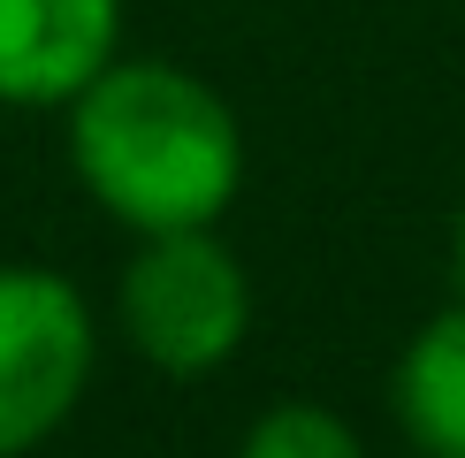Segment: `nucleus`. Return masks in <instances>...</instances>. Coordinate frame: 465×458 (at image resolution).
Segmentation results:
<instances>
[{"mask_svg":"<svg viewBox=\"0 0 465 458\" xmlns=\"http://www.w3.org/2000/svg\"><path fill=\"white\" fill-rule=\"evenodd\" d=\"M397 428L412 435V451L428 458H465V291L412 329L390 374Z\"/></svg>","mask_w":465,"mask_h":458,"instance_id":"5","label":"nucleus"},{"mask_svg":"<svg viewBox=\"0 0 465 458\" xmlns=\"http://www.w3.org/2000/svg\"><path fill=\"white\" fill-rule=\"evenodd\" d=\"M450 275H458V291H465V214H458V237H450Z\"/></svg>","mask_w":465,"mask_h":458,"instance_id":"7","label":"nucleus"},{"mask_svg":"<svg viewBox=\"0 0 465 458\" xmlns=\"http://www.w3.org/2000/svg\"><path fill=\"white\" fill-rule=\"evenodd\" d=\"M92 382L84 291L54 267H0V458L38 451Z\"/></svg>","mask_w":465,"mask_h":458,"instance_id":"3","label":"nucleus"},{"mask_svg":"<svg viewBox=\"0 0 465 458\" xmlns=\"http://www.w3.org/2000/svg\"><path fill=\"white\" fill-rule=\"evenodd\" d=\"M69 168L123 229H214L244 184L237 107L176 62H114L69 100Z\"/></svg>","mask_w":465,"mask_h":458,"instance_id":"1","label":"nucleus"},{"mask_svg":"<svg viewBox=\"0 0 465 458\" xmlns=\"http://www.w3.org/2000/svg\"><path fill=\"white\" fill-rule=\"evenodd\" d=\"M123 336L168 382H199L237 359L252 336V275L214 229H153L114 291Z\"/></svg>","mask_w":465,"mask_h":458,"instance_id":"2","label":"nucleus"},{"mask_svg":"<svg viewBox=\"0 0 465 458\" xmlns=\"http://www.w3.org/2000/svg\"><path fill=\"white\" fill-rule=\"evenodd\" d=\"M237 458H366V443L343 413L313 405V397H282L244 428Z\"/></svg>","mask_w":465,"mask_h":458,"instance_id":"6","label":"nucleus"},{"mask_svg":"<svg viewBox=\"0 0 465 458\" xmlns=\"http://www.w3.org/2000/svg\"><path fill=\"white\" fill-rule=\"evenodd\" d=\"M123 46V0H0V100L69 107Z\"/></svg>","mask_w":465,"mask_h":458,"instance_id":"4","label":"nucleus"},{"mask_svg":"<svg viewBox=\"0 0 465 458\" xmlns=\"http://www.w3.org/2000/svg\"><path fill=\"white\" fill-rule=\"evenodd\" d=\"M420 458H428V451H420Z\"/></svg>","mask_w":465,"mask_h":458,"instance_id":"8","label":"nucleus"}]
</instances>
